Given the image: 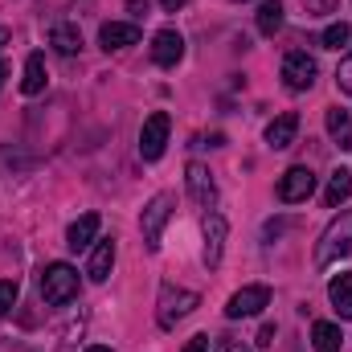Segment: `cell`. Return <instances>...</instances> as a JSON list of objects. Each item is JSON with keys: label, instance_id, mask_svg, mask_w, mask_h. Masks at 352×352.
Masks as SVG:
<instances>
[{"label": "cell", "instance_id": "obj_1", "mask_svg": "<svg viewBox=\"0 0 352 352\" xmlns=\"http://www.w3.org/2000/svg\"><path fill=\"white\" fill-rule=\"evenodd\" d=\"M78 295V270L70 263H50L41 270V299L50 307H66Z\"/></svg>", "mask_w": 352, "mask_h": 352}, {"label": "cell", "instance_id": "obj_2", "mask_svg": "<svg viewBox=\"0 0 352 352\" xmlns=\"http://www.w3.org/2000/svg\"><path fill=\"white\" fill-rule=\"evenodd\" d=\"M352 254V213L332 217V226L324 230L320 246H316V266H332L336 258Z\"/></svg>", "mask_w": 352, "mask_h": 352}, {"label": "cell", "instance_id": "obj_3", "mask_svg": "<svg viewBox=\"0 0 352 352\" xmlns=\"http://www.w3.org/2000/svg\"><path fill=\"white\" fill-rule=\"evenodd\" d=\"M201 307V295L197 291H184V287H173V283H164L160 287V311H156V320H160V328H176L184 316H192Z\"/></svg>", "mask_w": 352, "mask_h": 352}, {"label": "cell", "instance_id": "obj_4", "mask_svg": "<svg viewBox=\"0 0 352 352\" xmlns=\"http://www.w3.org/2000/svg\"><path fill=\"white\" fill-rule=\"evenodd\" d=\"M173 209H176V197H173V192H156V197L144 205L140 230H144V242H148V250H160V234H164V226H168Z\"/></svg>", "mask_w": 352, "mask_h": 352}, {"label": "cell", "instance_id": "obj_5", "mask_svg": "<svg viewBox=\"0 0 352 352\" xmlns=\"http://www.w3.org/2000/svg\"><path fill=\"white\" fill-rule=\"evenodd\" d=\"M168 131H173L168 111H152V115L144 119V131H140V156H144V160H160L164 148H168Z\"/></svg>", "mask_w": 352, "mask_h": 352}, {"label": "cell", "instance_id": "obj_6", "mask_svg": "<svg viewBox=\"0 0 352 352\" xmlns=\"http://www.w3.org/2000/svg\"><path fill=\"white\" fill-rule=\"evenodd\" d=\"M278 201L283 205H295V201H307L311 192H316V173L307 168V164H295V168H287V173L278 176Z\"/></svg>", "mask_w": 352, "mask_h": 352}, {"label": "cell", "instance_id": "obj_7", "mask_svg": "<svg viewBox=\"0 0 352 352\" xmlns=\"http://www.w3.org/2000/svg\"><path fill=\"white\" fill-rule=\"evenodd\" d=\"M263 307H270V287L254 283V287H242V291L230 295L226 316H230V320H250V316H258Z\"/></svg>", "mask_w": 352, "mask_h": 352}, {"label": "cell", "instance_id": "obj_8", "mask_svg": "<svg viewBox=\"0 0 352 352\" xmlns=\"http://www.w3.org/2000/svg\"><path fill=\"white\" fill-rule=\"evenodd\" d=\"M316 74H320V66H316V58H311V54L291 50V54L283 58V82H287V90H311Z\"/></svg>", "mask_w": 352, "mask_h": 352}, {"label": "cell", "instance_id": "obj_9", "mask_svg": "<svg viewBox=\"0 0 352 352\" xmlns=\"http://www.w3.org/2000/svg\"><path fill=\"white\" fill-rule=\"evenodd\" d=\"M226 238H230V226L221 213H205V266H221V254H226Z\"/></svg>", "mask_w": 352, "mask_h": 352}, {"label": "cell", "instance_id": "obj_10", "mask_svg": "<svg viewBox=\"0 0 352 352\" xmlns=\"http://www.w3.org/2000/svg\"><path fill=\"white\" fill-rule=\"evenodd\" d=\"M184 180H188V197H192L201 209H213V201H217L213 173H209L205 164H188V168H184Z\"/></svg>", "mask_w": 352, "mask_h": 352}, {"label": "cell", "instance_id": "obj_11", "mask_svg": "<svg viewBox=\"0 0 352 352\" xmlns=\"http://www.w3.org/2000/svg\"><path fill=\"white\" fill-rule=\"evenodd\" d=\"M140 41V25H131V21H107L102 29H98V45L111 54V50H127V45H135Z\"/></svg>", "mask_w": 352, "mask_h": 352}, {"label": "cell", "instance_id": "obj_12", "mask_svg": "<svg viewBox=\"0 0 352 352\" xmlns=\"http://www.w3.org/2000/svg\"><path fill=\"white\" fill-rule=\"evenodd\" d=\"M180 58H184V37L176 29H160L152 37V62L156 66H176Z\"/></svg>", "mask_w": 352, "mask_h": 352}, {"label": "cell", "instance_id": "obj_13", "mask_svg": "<svg viewBox=\"0 0 352 352\" xmlns=\"http://www.w3.org/2000/svg\"><path fill=\"white\" fill-rule=\"evenodd\" d=\"M295 135H299V115H295V111H283V115L266 127V144H270V148H291Z\"/></svg>", "mask_w": 352, "mask_h": 352}, {"label": "cell", "instance_id": "obj_14", "mask_svg": "<svg viewBox=\"0 0 352 352\" xmlns=\"http://www.w3.org/2000/svg\"><path fill=\"white\" fill-rule=\"evenodd\" d=\"M98 226H102L98 213H82V217L66 230V246H70V250H87L90 242L98 238Z\"/></svg>", "mask_w": 352, "mask_h": 352}, {"label": "cell", "instance_id": "obj_15", "mask_svg": "<svg viewBox=\"0 0 352 352\" xmlns=\"http://www.w3.org/2000/svg\"><path fill=\"white\" fill-rule=\"evenodd\" d=\"M111 266H115V238H102L94 250H90V266L87 274L94 283H107V274H111Z\"/></svg>", "mask_w": 352, "mask_h": 352}, {"label": "cell", "instance_id": "obj_16", "mask_svg": "<svg viewBox=\"0 0 352 352\" xmlns=\"http://www.w3.org/2000/svg\"><path fill=\"white\" fill-rule=\"evenodd\" d=\"M328 135L336 140V148L340 152H352V115L349 111H340V107H328Z\"/></svg>", "mask_w": 352, "mask_h": 352}, {"label": "cell", "instance_id": "obj_17", "mask_svg": "<svg viewBox=\"0 0 352 352\" xmlns=\"http://www.w3.org/2000/svg\"><path fill=\"white\" fill-rule=\"evenodd\" d=\"M328 299H332V311L340 320H352V274H336L328 283Z\"/></svg>", "mask_w": 352, "mask_h": 352}, {"label": "cell", "instance_id": "obj_18", "mask_svg": "<svg viewBox=\"0 0 352 352\" xmlns=\"http://www.w3.org/2000/svg\"><path fill=\"white\" fill-rule=\"evenodd\" d=\"M50 45L62 54V58H74L78 50H82V33H78V25H54V33H50Z\"/></svg>", "mask_w": 352, "mask_h": 352}, {"label": "cell", "instance_id": "obj_19", "mask_svg": "<svg viewBox=\"0 0 352 352\" xmlns=\"http://www.w3.org/2000/svg\"><path fill=\"white\" fill-rule=\"evenodd\" d=\"M311 344H316V352H340V344H344L340 324H332V320L311 324Z\"/></svg>", "mask_w": 352, "mask_h": 352}, {"label": "cell", "instance_id": "obj_20", "mask_svg": "<svg viewBox=\"0 0 352 352\" xmlns=\"http://www.w3.org/2000/svg\"><path fill=\"white\" fill-rule=\"evenodd\" d=\"M21 90H25V94H41V90H45V58H41V54H29V58H25Z\"/></svg>", "mask_w": 352, "mask_h": 352}, {"label": "cell", "instance_id": "obj_21", "mask_svg": "<svg viewBox=\"0 0 352 352\" xmlns=\"http://www.w3.org/2000/svg\"><path fill=\"white\" fill-rule=\"evenodd\" d=\"M349 197H352V173H349V168H336V173H332V180H328V192H324V201L336 209V205H344Z\"/></svg>", "mask_w": 352, "mask_h": 352}, {"label": "cell", "instance_id": "obj_22", "mask_svg": "<svg viewBox=\"0 0 352 352\" xmlns=\"http://www.w3.org/2000/svg\"><path fill=\"white\" fill-rule=\"evenodd\" d=\"M278 29H283V0H263V8H258V33L274 37Z\"/></svg>", "mask_w": 352, "mask_h": 352}, {"label": "cell", "instance_id": "obj_23", "mask_svg": "<svg viewBox=\"0 0 352 352\" xmlns=\"http://www.w3.org/2000/svg\"><path fill=\"white\" fill-rule=\"evenodd\" d=\"M320 41H324V50H344V45L352 41V29L344 25V21H340V25H328Z\"/></svg>", "mask_w": 352, "mask_h": 352}, {"label": "cell", "instance_id": "obj_24", "mask_svg": "<svg viewBox=\"0 0 352 352\" xmlns=\"http://www.w3.org/2000/svg\"><path fill=\"white\" fill-rule=\"evenodd\" d=\"M16 303V283L12 278H0V316H8Z\"/></svg>", "mask_w": 352, "mask_h": 352}, {"label": "cell", "instance_id": "obj_25", "mask_svg": "<svg viewBox=\"0 0 352 352\" xmlns=\"http://www.w3.org/2000/svg\"><path fill=\"white\" fill-rule=\"evenodd\" d=\"M336 4H340V0H303L307 16H328V12H336Z\"/></svg>", "mask_w": 352, "mask_h": 352}, {"label": "cell", "instance_id": "obj_26", "mask_svg": "<svg viewBox=\"0 0 352 352\" xmlns=\"http://www.w3.org/2000/svg\"><path fill=\"white\" fill-rule=\"evenodd\" d=\"M336 87L352 98V58H344V62H340V70H336Z\"/></svg>", "mask_w": 352, "mask_h": 352}, {"label": "cell", "instance_id": "obj_27", "mask_svg": "<svg viewBox=\"0 0 352 352\" xmlns=\"http://www.w3.org/2000/svg\"><path fill=\"white\" fill-rule=\"evenodd\" d=\"M184 352H209V336H192V340L184 344Z\"/></svg>", "mask_w": 352, "mask_h": 352}, {"label": "cell", "instance_id": "obj_28", "mask_svg": "<svg viewBox=\"0 0 352 352\" xmlns=\"http://www.w3.org/2000/svg\"><path fill=\"white\" fill-rule=\"evenodd\" d=\"M258 344H263V349H270V344H274V324H263V332H258Z\"/></svg>", "mask_w": 352, "mask_h": 352}, {"label": "cell", "instance_id": "obj_29", "mask_svg": "<svg viewBox=\"0 0 352 352\" xmlns=\"http://www.w3.org/2000/svg\"><path fill=\"white\" fill-rule=\"evenodd\" d=\"M160 4H164V8H168V12H176V8H180V4H184V0H160Z\"/></svg>", "mask_w": 352, "mask_h": 352}, {"label": "cell", "instance_id": "obj_30", "mask_svg": "<svg viewBox=\"0 0 352 352\" xmlns=\"http://www.w3.org/2000/svg\"><path fill=\"white\" fill-rule=\"evenodd\" d=\"M8 37H12V33H8V29H0V50L8 45Z\"/></svg>", "mask_w": 352, "mask_h": 352}, {"label": "cell", "instance_id": "obj_31", "mask_svg": "<svg viewBox=\"0 0 352 352\" xmlns=\"http://www.w3.org/2000/svg\"><path fill=\"white\" fill-rule=\"evenodd\" d=\"M4 78H8V66H4V58H0V87H4Z\"/></svg>", "mask_w": 352, "mask_h": 352}, {"label": "cell", "instance_id": "obj_32", "mask_svg": "<svg viewBox=\"0 0 352 352\" xmlns=\"http://www.w3.org/2000/svg\"><path fill=\"white\" fill-rule=\"evenodd\" d=\"M226 352H250V349H242V344H226Z\"/></svg>", "mask_w": 352, "mask_h": 352}, {"label": "cell", "instance_id": "obj_33", "mask_svg": "<svg viewBox=\"0 0 352 352\" xmlns=\"http://www.w3.org/2000/svg\"><path fill=\"white\" fill-rule=\"evenodd\" d=\"M87 352H111V349H102V344H90V349Z\"/></svg>", "mask_w": 352, "mask_h": 352}]
</instances>
